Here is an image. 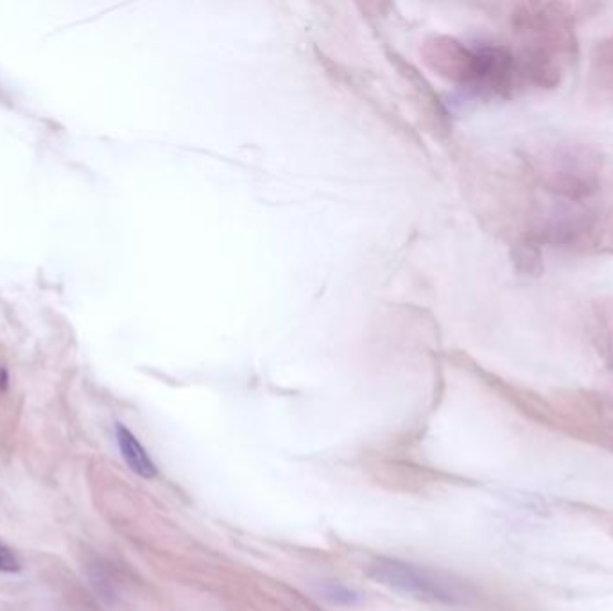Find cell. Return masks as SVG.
Masks as SVG:
<instances>
[{
    "label": "cell",
    "mask_w": 613,
    "mask_h": 611,
    "mask_svg": "<svg viewBox=\"0 0 613 611\" xmlns=\"http://www.w3.org/2000/svg\"><path fill=\"white\" fill-rule=\"evenodd\" d=\"M524 54L520 74L536 87L560 85L563 72L576 51L572 20L560 4H527L515 15Z\"/></svg>",
    "instance_id": "1"
},
{
    "label": "cell",
    "mask_w": 613,
    "mask_h": 611,
    "mask_svg": "<svg viewBox=\"0 0 613 611\" xmlns=\"http://www.w3.org/2000/svg\"><path fill=\"white\" fill-rule=\"evenodd\" d=\"M536 171L547 189L565 198L581 199L596 192L601 164L590 147L558 144L538 153Z\"/></svg>",
    "instance_id": "2"
},
{
    "label": "cell",
    "mask_w": 613,
    "mask_h": 611,
    "mask_svg": "<svg viewBox=\"0 0 613 611\" xmlns=\"http://www.w3.org/2000/svg\"><path fill=\"white\" fill-rule=\"evenodd\" d=\"M370 577L398 592L434 603H459L467 595L456 579L404 561H375L370 567Z\"/></svg>",
    "instance_id": "3"
},
{
    "label": "cell",
    "mask_w": 613,
    "mask_h": 611,
    "mask_svg": "<svg viewBox=\"0 0 613 611\" xmlns=\"http://www.w3.org/2000/svg\"><path fill=\"white\" fill-rule=\"evenodd\" d=\"M587 94L597 106L613 103V36L596 45L590 56Z\"/></svg>",
    "instance_id": "4"
},
{
    "label": "cell",
    "mask_w": 613,
    "mask_h": 611,
    "mask_svg": "<svg viewBox=\"0 0 613 611\" xmlns=\"http://www.w3.org/2000/svg\"><path fill=\"white\" fill-rule=\"evenodd\" d=\"M117 443L131 472H135L142 479H155L158 472L153 459L147 454L146 448L140 445L139 439L133 436V432L121 423L117 425Z\"/></svg>",
    "instance_id": "5"
},
{
    "label": "cell",
    "mask_w": 613,
    "mask_h": 611,
    "mask_svg": "<svg viewBox=\"0 0 613 611\" xmlns=\"http://www.w3.org/2000/svg\"><path fill=\"white\" fill-rule=\"evenodd\" d=\"M22 568L17 554L9 549L8 545L0 542V574H13Z\"/></svg>",
    "instance_id": "6"
},
{
    "label": "cell",
    "mask_w": 613,
    "mask_h": 611,
    "mask_svg": "<svg viewBox=\"0 0 613 611\" xmlns=\"http://www.w3.org/2000/svg\"><path fill=\"white\" fill-rule=\"evenodd\" d=\"M327 595H329L330 599H334L336 603H354L355 599H357V595L352 594L350 590H346L343 586L330 585Z\"/></svg>",
    "instance_id": "7"
},
{
    "label": "cell",
    "mask_w": 613,
    "mask_h": 611,
    "mask_svg": "<svg viewBox=\"0 0 613 611\" xmlns=\"http://www.w3.org/2000/svg\"><path fill=\"white\" fill-rule=\"evenodd\" d=\"M601 319V325H599V330H597V334L599 337H605V339H613V310H610L608 314H603V316H599ZM610 350H613L612 345H608Z\"/></svg>",
    "instance_id": "8"
}]
</instances>
